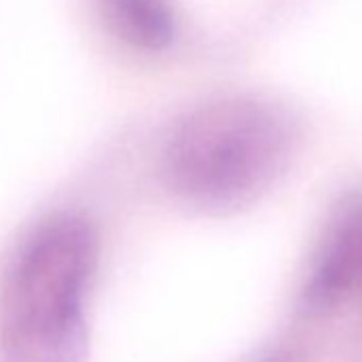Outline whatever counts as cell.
Returning <instances> with one entry per match:
<instances>
[{
    "label": "cell",
    "mask_w": 362,
    "mask_h": 362,
    "mask_svg": "<svg viewBox=\"0 0 362 362\" xmlns=\"http://www.w3.org/2000/svg\"><path fill=\"white\" fill-rule=\"evenodd\" d=\"M298 122L284 105L252 94L211 98L170 126L160 175L166 190L207 216L256 205L290 168Z\"/></svg>",
    "instance_id": "6da1fadb"
},
{
    "label": "cell",
    "mask_w": 362,
    "mask_h": 362,
    "mask_svg": "<svg viewBox=\"0 0 362 362\" xmlns=\"http://www.w3.org/2000/svg\"><path fill=\"white\" fill-rule=\"evenodd\" d=\"M109 33L139 52H164L177 35L168 0H98Z\"/></svg>",
    "instance_id": "277c9868"
},
{
    "label": "cell",
    "mask_w": 362,
    "mask_h": 362,
    "mask_svg": "<svg viewBox=\"0 0 362 362\" xmlns=\"http://www.w3.org/2000/svg\"><path fill=\"white\" fill-rule=\"evenodd\" d=\"M258 362H307V356L298 347H275Z\"/></svg>",
    "instance_id": "5b68a950"
},
{
    "label": "cell",
    "mask_w": 362,
    "mask_h": 362,
    "mask_svg": "<svg viewBox=\"0 0 362 362\" xmlns=\"http://www.w3.org/2000/svg\"><path fill=\"white\" fill-rule=\"evenodd\" d=\"M362 281V188L345 190L330 207L298 296V311H334Z\"/></svg>",
    "instance_id": "3957f363"
},
{
    "label": "cell",
    "mask_w": 362,
    "mask_h": 362,
    "mask_svg": "<svg viewBox=\"0 0 362 362\" xmlns=\"http://www.w3.org/2000/svg\"><path fill=\"white\" fill-rule=\"evenodd\" d=\"M98 264L96 228L77 214L45 220L20 247L0 303L7 362H86V296Z\"/></svg>",
    "instance_id": "7a4b0ae2"
}]
</instances>
